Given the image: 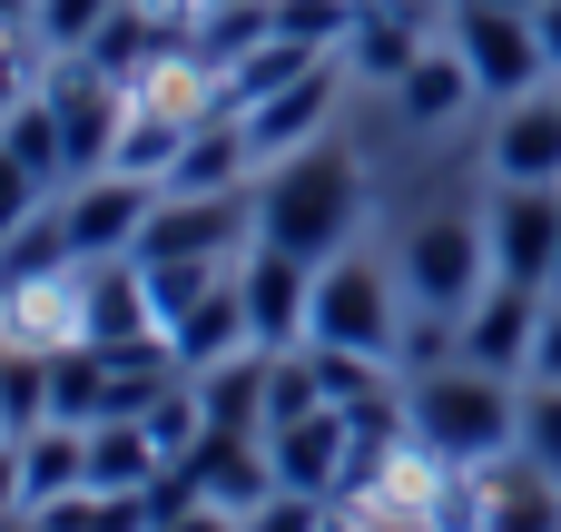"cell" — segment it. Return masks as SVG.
<instances>
[{"label":"cell","instance_id":"836d02e7","mask_svg":"<svg viewBox=\"0 0 561 532\" xmlns=\"http://www.w3.org/2000/svg\"><path fill=\"white\" fill-rule=\"evenodd\" d=\"M148 10H168V20H178V10H187V0H148Z\"/></svg>","mask_w":561,"mask_h":532},{"label":"cell","instance_id":"e0dca14e","mask_svg":"<svg viewBox=\"0 0 561 532\" xmlns=\"http://www.w3.org/2000/svg\"><path fill=\"white\" fill-rule=\"evenodd\" d=\"M148 523H158V494H128V484H79L30 513V532H148Z\"/></svg>","mask_w":561,"mask_h":532},{"label":"cell","instance_id":"4316f807","mask_svg":"<svg viewBox=\"0 0 561 532\" xmlns=\"http://www.w3.org/2000/svg\"><path fill=\"white\" fill-rule=\"evenodd\" d=\"M148 532H247V513H227V503H207V494H178V503H158Z\"/></svg>","mask_w":561,"mask_h":532},{"label":"cell","instance_id":"1f68e13d","mask_svg":"<svg viewBox=\"0 0 561 532\" xmlns=\"http://www.w3.org/2000/svg\"><path fill=\"white\" fill-rule=\"evenodd\" d=\"M30 10H39V0H0V30H20V39H30Z\"/></svg>","mask_w":561,"mask_h":532},{"label":"cell","instance_id":"6da1fadb","mask_svg":"<svg viewBox=\"0 0 561 532\" xmlns=\"http://www.w3.org/2000/svg\"><path fill=\"white\" fill-rule=\"evenodd\" d=\"M404 425H414V444H424L434 464H503V454L523 444V405H513V385H503L493 365H473V355L424 365L414 395H404Z\"/></svg>","mask_w":561,"mask_h":532},{"label":"cell","instance_id":"e575fe53","mask_svg":"<svg viewBox=\"0 0 561 532\" xmlns=\"http://www.w3.org/2000/svg\"><path fill=\"white\" fill-rule=\"evenodd\" d=\"M375 10H414V0H375Z\"/></svg>","mask_w":561,"mask_h":532},{"label":"cell","instance_id":"ba28073f","mask_svg":"<svg viewBox=\"0 0 561 532\" xmlns=\"http://www.w3.org/2000/svg\"><path fill=\"white\" fill-rule=\"evenodd\" d=\"M266 454H276V484H286V494H316V503H335V494L355 484V454H365V434H355V415H345V405H316V415L276 425V434H266Z\"/></svg>","mask_w":561,"mask_h":532},{"label":"cell","instance_id":"52a82bcc","mask_svg":"<svg viewBox=\"0 0 561 532\" xmlns=\"http://www.w3.org/2000/svg\"><path fill=\"white\" fill-rule=\"evenodd\" d=\"M237 286H247V326H256L266 355H276V346H306V326H316V257L256 237V247L237 257Z\"/></svg>","mask_w":561,"mask_h":532},{"label":"cell","instance_id":"9a60e30c","mask_svg":"<svg viewBox=\"0 0 561 532\" xmlns=\"http://www.w3.org/2000/svg\"><path fill=\"white\" fill-rule=\"evenodd\" d=\"M493 178L503 188H561V99H503Z\"/></svg>","mask_w":561,"mask_h":532},{"label":"cell","instance_id":"4dcf8cb0","mask_svg":"<svg viewBox=\"0 0 561 532\" xmlns=\"http://www.w3.org/2000/svg\"><path fill=\"white\" fill-rule=\"evenodd\" d=\"M533 30H542V49H552V69H561V0H542V10H533Z\"/></svg>","mask_w":561,"mask_h":532},{"label":"cell","instance_id":"3957f363","mask_svg":"<svg viewBox=\"0 0 561 532\" xmlns=\"http://www.w3.org/2000/svg\"><path fill=\"white\" fill-rule=\"evenodd\" d=\"M454 49H463V69H473L483 99H533L542 69H552L533 10H493V0H454Z\"/></svg>","mask_w":561,"mask_h":532},{"label":"cell","instance_id":"d4e9b609","mask_svg":"<svg viewBox=\"0 0 561 532\" xmlns=\"http://www.w3.org/2000/svg\"><path fill=\"white\" fill-rule=\"evenodd\" d=\"M325 523H335V503H316V494H286V484H276V494L247 513V532H325Z\"/></svg>","mask_w":561,"mask_h":532},{"label":"cell","instance_id":"8992f818","mask_svg":"<svg viewBox=\"0 0 561 532\" xmlns=\"http://www.w3.org/2000/svg\"><path fill=\"white\" fill-rule=\"evenodd\" d=\"M148 207H158V188L128 178V168H89V178H69V207H59L69 257H79V267H89V257H138Z\"/></svg>","mask_w":561,"mask_h":532},{"label":"cell","instance_id":"8fae6325","mask_svg":"<svg viewBox=\"0 0 561 532\" xmlns=\"http://www.w3.org/2000/svg\"><path fill=\"white\" fill-rule=\"evenodd\" d=\"M79 336H89V346H138V336H168L138 257H89V267H79Z\"/></svg>","mask_w":561,"mask_h":532},{"label":"cell","instance_id":"5bb4252c","mask_svg":"<svg viewBox=\"0 0 561 532\" xmlns=\"http://www.w3.org/2000/svg\"><path fill=\"white\" fill-rule=\"evenodd\" d=\"M325 109H335V69H325V59H316L306 79H286L276 99L237 109V118H247V148H256V168H276L286 148H306V138L325 128Z\"/></svg>","mask_w":561,"mask_h":532},{"label":"cell","instance_id":"ac0fdd59","mask_svg":"<svg viewBox=\"0 0 561 532\" xmlns=\"http://www.w3.org/2000/svg\"><path fill=\"white\" fill-rule=\"evenodd\" d=\"M414 59H424V30H414V10H375V0H365V10H355V30H345V69L394 89Z\"/></svg>","mask_w":561,"mask_h":532},{"label":"cell","instance_id":"5b68a950","mask_svg":"<svg viewBox=\"0 0 561 532\" xmlns=\"http://www.w3.org/2000/svg\"><path fill=\"white\" fill-rule=\"evenodd\" d=\"M483 286H493V227H473V217H424L414 247H404V296H414V306H444V316H473Z\"/></svg>","mask_w":561,"mask_h":532},{"label":"cell","instance_id":"9c48e42d","mask_svg":"<svg viewBox=\"0 0 561 532\" xmlns=\"http://www.w3.org/2000/svg\"><path fill=\"white\" fill-rule=\"evenodd\" d=\"M483 227H493V276L561 286V188H503Z\"/></svg>","mask_w":561,"mask_h":532},{"label":"cell","instance_id":"d590c367","mask_svg":"<svg viewBox=\"0 0 561 532\" xmlns=\"http://www.w3.org/2000/svg\"><path fill=\"white\" fill-rule=\"evenodd\" d=\"M552 99H561V89H552Z\"/></svg>","mask_w":561,"mask_h":532},{"label":"cell","instance_id":"30bf717a","mask_svg":"<svg viewBox=\"0 0 561 532\" xmlns=\"http://www.w3.org/2000/svg\"><path fill=\"white\" fill-rule=\"evenodd\" d=\"M178 474H187V494H207V503H227V513H256V503L276 494L266 434H237V425H207V434L178 454Z\"/></svg>","mask_w":561,"mask_h":532},{"label":"cell","instance_id":"277c9868","mask_svg":"<svg viewBox=\"0 0 561 532\" xmlns=\"http://www.w3.org/2000/svg\"><path fill=\"white\" fill-rule=\"evenodd\" d=\"M394 336H404L394 286L365 257H325L316 267V326H306V346H355V355H385L394 365Z\"/></svg>","mask_w":561,"mask_h":532},{"label":"cell","instance_id":"f546056e","mask_svg":"<svg viewBox=\"0 0 561 532\" xmlns=\"http://www.w3.org/2000/svg\"><path fill=\"white\" fill-rule=\"evenodd\" d=\"M533 385H561V286L542 296V336H533Z\"/></svg>","mask_w":561,"mask_h":532},{"label":"cell","instance_id":"484cf974","mask_svg":"<svg viewBox=\"0 0 561 532\" xmlns=\"http://www.w3.org/2000/svg\"><path fill=\"white\" fill-rule=\"evenodd\" d=\"M39 197H49V188H39V178H30V168H20V158L0 148V247H10V237H20V227L39 217Z\"/></svg>","mask_w":561,"mask_h":532},{"label":"cell","instance_id":"f1b7e54d","mask_svg":"<svg viewBox=\"0 0 561 532\" xmlns=\"http://www.w3.org/2000/svg\"><path fill=\"white\" fill-rule=\"evenodd\" d=\"M0 523H30V474H20V434H0Z\"/></svg>","mask_w":561,"mask_h":532},{"label":"cell","instance_id":"4fadbf2b","mask_svg":"<svg viewBox=\"0 0 561 532\" xmlns=\"http://www.w3.org/2000/svg\"><path fill=\"white\" fill-rule=\"evenodd\" d=\"M542 296L552 286H513V276H493L483 296H473V316H463V355L473 365H493V375H533V336H542Z\"/></svg>","mask_w":561,"mask_h":532},{"label":"cell","instance_id":"7c38bea8","mask_svg":"<svg viewBox=\"0 0 561 532\" xmlns=\"http://www.w3.org/2000/svg\"><path fill=\"white\" fill-rule=\"evenodd\" d=\"M59 355L79 346V267H49V276H10L0 286V355Z\"/></svg>","mask_w":561,"mask_h":532},{"label":"cell","instance_id":"603a6c76","mask_svg":"<svg viewBox=\"0 0 561 532\" xmlns=\"http://www.w3.org/2000/svg\"><path fill=\"white\" fill-rule=\"evenodd\" d=\"M49 425V355H0V434H39Z\"/></svg>","mask_w":561,"mask_h":532},{"label":"cell","instance_id":"d6986e66","mask_svg":"<svg viewBox=\"0 0 561 532\" xmlns=\"http://www.w3.org/2000/svg\"><path fill=\"white\" fill-rule=\"evenodd\" d=\"M20 474H30V513L59 503V494H79V484H89V425H39V434H20Z\"/></svg>","mask_w":561,"mask_h":532},{"label":"cell","instance_id":"ffe728a7","mask_svg":"<svg viewBox=\"0 0 561 532\" xmlns=\"http://www.w3.org/2000/svg\"><path fill=\"white\" fill-rule=\"evenodd\" d=\"M394 99H404V118H414V128H434V118H454L463 99H483V89H473V69H463V49L444 39V49H424V59H414L404 79H394Z\"/></svg>","mask_w":561,"mask_h":532},{"label":"cell","instance_id":"cb8c5ba5","mask_svg":"<svg viewBox=\"0 0 561 532\" xmlns=\"http://www.w3.org/2000/svg\"><path fill=\"white\" fill-rule=\"evenodd\" d=\"M108 10H118V0H39V10H30V39H39V59H59V49H89V39L108 30Z\"/></svg>","mask_w":561,"mask_h":532},{"label":"cell","instance_id":"7a4b0ae2","mask_svg":"<svg viewBox=\"0 0 561 532\" xmlns=\"http://www.w3.org/2000/svg\"><path fill=\"white\" fill-rule=\"evenodd\" d=\"M355 207H365L355 158L325 148V138H306V148H286V158L266 168V188H256V237H276V247H296V257L325 267V257H345Z\"/></svg>","mask_w":561,"mask_h":532},{"label":"cell","instance_id":"44dd1931","mask_svg":"<svg viewBox=\"0 0 561 532\" xmlns=\"http://www.w3.org/2000/svg\"><path fill=\"white\" fill-rule=\"evenodd\" d=\"M0 148H10V158H20L39 188H69V128H59V109H49L39 89H30V99L0 118Z\"/></svg>","mask_w":561,"mask_h":532},{"label":"cell","instance_id":"d6a6232c","mask_svg":"<svg viewBox=\"0 0 561 532\" xmlns=\"http://www.w3.org/2000/svg\"><path fill=\"white\" fill-rule=\"evenodd\" d=\"M493 10H542V0H493Z\"/></svg>","mask_w":561,"mask_h":532},{"label":"cell","instance_id":"2e32d148","mask_svg":"<svg viewBox=\"0 0 561 532\" xmlns=\"http://www.w3.org/2000/svg\"><path fill=\"white\" fill-rule=\"evenodd\" d=\"M168 346H178V365H187V375H207V365L247 355V346H256V326H247V286L227 276L217 296H197V306H187V316L168 326Z\"/></svg>","mask_w":561,"mask_h":532},{"label":"cell","instance_id":"7402d4cb","mask_svg":"<svg viewBox=\"0 0 561 532\" xmlns=\"http://www.w3.org/2000/svg\"><path fill=\"white\" fill-rule=\"evenodd\" d=\"M148 267V296H158V326H178L197 296H217L237 276V257H138Z\"/></svg>","mask_w":561,"mask_h":532},{"label":"cell","instance_id":"83f0119b","mask_svg":"<svg viewBox=\"0 0 561 532\" xmlns=\"http://www.w3.org/2000/svg\"><path fill=\"white\" fill-rule=\"evenodd\" d=\"M30 59H39V39H20V30H0V118L30 99Z\"/></svg>","mask_w":561,"mask_h":532}]
</instances>
